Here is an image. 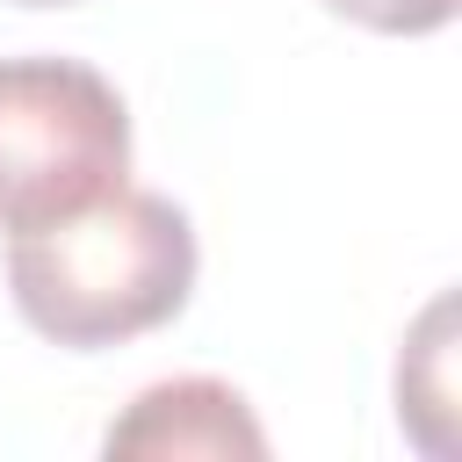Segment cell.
I'll return each instance as SVG.
<instances>
[{
	"mask_svg": "<svg viewBox=\"0 0 462 462\" xmlns=\"http://www.w3.org/2000/svg\"><path fill=\"white\" fill-rule=\"evenodd\" d=\"M202 245L173 195L116 188L79 217L7 238V296L22 325L65 354H101L173 325L195 296Z\"/></svg>",
	"mask_w": 462,
	"mask_h": 462,
	"instance_id": "obj_1",
	"label": "cell"
},
{
	"mask_svg": "<svg viewBox=\"0 0 462 462\" xmlns=\"http://www.w3.org/2000/svg\"><path fill=\"white\" fill-rule=\"evenodd\" d=\"M130 180V108L87 58H0V231L94 209Z\"/></svg>",
	"mask_w": 462,
	"mask_h": 462,
	"instance_id": "obj_2",
	"label": "cell"
},
{
	"mask_svg": "<svg viewBox=\"0 0 462 462\" xmlns=\"http://www.w3.org/2000/svg\"><path fill=\"white\" fill-rule=\"evenodd\" d=\"M108 462H260L267 426L253 419L245 390L224 375H166L144 383L101 433Z\"/></svg>",
	"mask_w": 462,
	"mask_h": 462,
	"instance_id": "obj_3",
	"label": "cell"
},
{
	"mask_svg": "<svg viewBox=\"0 0 462 462\" xmlns=\"http://www.w3.org/2000/svg\"><path fill=\"white\" fill-rule=\"evenodd\" d=\"M448 332H455V296H433L397 354V419L426 455H455V383H448L455 346H448Z\"/></svg>",
	"mask_w": 462,
	"mask_h": 462,
	"instance_id": "obj_4",
	"label": "cell"
},
{
	"mask_svg": "<svg viewBox=\"0 0 462 462\" xmlns=\"http://www.w3.org/2000/svg\"><path fill=\"white\" fill-rule=\"evenodd\" d=\"M325 7L368 36H440L462 0H325Z\"/></svg>",
	"mask_w": 462,
	"mask_h": 462,
	"instance_id": "obj_5",
	"label": "cell"
},
{
	"mask_svg": "<svg viewBox=\"0 0 462 462\" xmlns=\"http://www.w3.org/2000/svg\"><path fill=\"white\" fill-rule=\"evenodd\" d=\"M14 7H79V0H14Z\"/></svg>",
	"mask_w": 462,
	"mask_h": 462,
	"instance_id": "obj_6",
	"label": "cell"
}]
</instances>
